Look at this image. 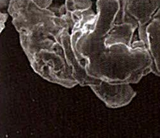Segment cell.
Wrapping results in <instances>:
<instances>
[{
	"instance_id": "2",
	"label": "cell",
	"mask_w": 160,
	"mask_h": 138,
	"mask_svg": "<svg viewBox=\"0 0 160 138\" xmlns=\"http://www.w3.org/2000/svg\"><path fill=\"white\" fill-rule=\"evenodd\" d=\"M148 49L152 59V71L160 76V24L152 21L146 29Z\"/></svg>"
},
{
	"instance_id": "1",
	"label": "cell",
	"mask_w": 160,
	"mask_h": 138,
	"mask_svg": "<svg viewBox=\"0 0 160 138\" xmlns=\"http://www.w3.org/2000/svg\"><path fill=\"white\" fill-rule=\"evenodd\" d=\"M127 23L138 28L140 41L148 48L146 29L153 21V17L160 7V1H130L126 2Z\"/></svg>"
},
{
	"instance_id": "3",
	"label": "cell",
	"mask_w": 160,
	"mask_h": 138,
	"mask_svg": "<svg viewBox=\"0 0 160 138\" xmlns=\"http://www.w3.org/2000/svg\"><path fill=\"white\" fill-rule=\"evenodd\" d=\"M153 21H156L160 24V7L158 8L157 12H156L153 17Z\"/></svg>"
}]
</instances>
